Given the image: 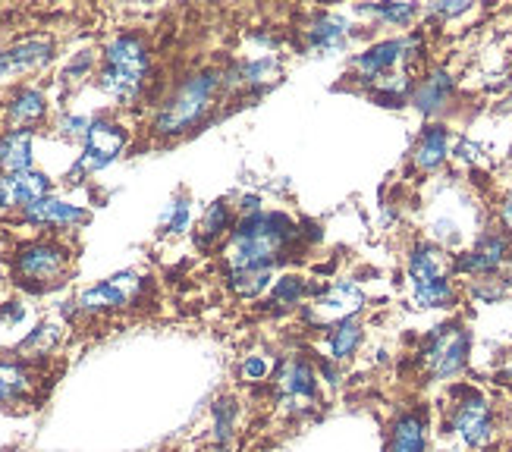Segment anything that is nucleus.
<instances>
[{
    "label": "nucleus",
    "mask_w": 512,
    "mask_h": 452,
    "mask_svg": "<svg viewBox=\"0 0 512 452\" xmlns=\"http://www.w3.org/2000/svg\"><path fill=\"white\" fill-rule=\"evenodd\" d=\"M296 236L299 226L293 217L280 211H261L236 223V230L224 248V261L230 264V270L274 267Z\"/></svg>",
    "instance_id": "obj_1"
},
{
    "label": "nucleus",
    "mask_w": 512,
    "mask_h": 452,
    "mask_svg": "<svg viewBox=\"0 0 512 452\" xmlns=\"http://www.w3.org/2000/svg\"><path fill=\"white\" fill-rule=\"evenodd\" d=\"M148 70H151V57L145 41L139 35H117L104 48V70L98 73V85L114 101L132 104L142 95Z\"/></svg>",
    "instance_id": "obj_2"
},
{
    "label": "nucleus",
    "mask_w": 512,
    "mask_h": 452,
    "mask_svg": "<svg viewBox=\"0 0 512 452\" xmlns=\"http://www.w3.org/2000/svg\"><path fill=\"white\" fill-rule=\"evenodd\" d=\"M220 85H224V76L214 70L195 73L183 85H176V92L164 101L158 117H154V132L180 135V132H189L192 126H198L205 120V113L211 110Z\"/></svg>",
    "instance_id": "obj_3"
},
{
    "label": "nucleus",
    "mask_w": 512,
    "mask_h": 452,
    "mask_svg": "<svg viewBox=\"0 0 512 452\" xmlns=\"http://www.w3.org/2000/svg\"><path fill=\"white\" fill-rule=\"evenodd\" d=\"M447 427L459 437V443L472 452L491 449L497 443V434H500L494 402L487 399L478 387H453Z\"/></svg>",
    "instance_id": "obj_4"
},
{
    "label": "nucleus",
    "mask_w": 512,
    "mask_h": 452,
    "mask_svg": "<svg viewBox=\"0 0 512 452\" xmlns=\"http://www.w3.org/2000/svg\"><path fill=\"white\" fill-rule=\"evenodd\" d=\"M472 355V330L462 321H447L434 327L418 349L421 371L431 380H456L469 368Z\"/></svg>",
    "instance_id": "obj_5"
},
{
    "label": "nucleus",
    "mask_w": 512,
    "mask_h": 452,
    "mask_svg": "<svg viewBox=\"0 0 512 452\" xmlns=\"http://www.w3.org/2000/svg\"><path fill=\"white\" fill-rule=\"evenodd\" d=\"M418 51H421V35L418 32L403 35V38L377 41V44H371L368 51L352 57V73H355V79H365L371 85L374 79L393 73L396 66H412L418 60Z\"/></svg>",
    "instance_id": "obj_6"
},
{
    "label": "nucleus",
    "mask_w": 512,
    "mask_h": 452,
    "mask_svg": "<svg viewBox=\"0 0 512 452\" xmlns=\"http://www.w3.org/2000/svg\"><path fill=\"white\" fill-rule=\"evenodd\" d=\"M277 399L289 412H311L318 405V371L302 355H286L274 371Z\"/></svg>",
    "instance_id": "obj_7"
},
{
    "label": "nucleus",
    "mask_w": 512,
    "mask_h": 452,
    "mask_svg": "<svg viewBox=\"0 0 512 452\" xmlns=\"http://www.w3.org/2000/svg\"><path fill=\"white\" fill-rule=\"evenodd\" d=\"M362 308H365V292L352 280H340V283L321 289L315 296V302L302 308V314L311 327L330 330V327H337L349 318H359Z\"/></svg>",
    "instance_id": "obj_8"
},
{
    "label": "nucleus",
    "mask_w": 512,
    "mask_h": 452,
    "mask_svg": "<svg viewBox=\"0 0 512 452\" xmlns=\"http://www.w3.org/2000/svg\"><path fill=\"white\" fill-rule=\"evenodd\" d=\"M512 264V239L503 230H487L475 239L469 252L456 255V274L465 277H497Z\"/></svg>",
    "instance_id": "obj_9"
},
{
    "label": "nucleus",
    "mask_w": 512,
    "mask_h": 452,
    "mask_svg": "<svg viewBox=\"0 0 512 452\" xmlns=\"http://www.w3.org/2000/svg\"><path fill=\"white\" fill-rule=\"evenodd\" d=\"M145 289V277L132 274V270H123V274L110 277L98 286H88L82 296L76 299V308L82 314H107V311H120L136 305Z\"/></svg>",
    "instance_id": "obj_10"
},
{
    "label": "nucleus",
    "mask_w": 512,
    "mask_h": 452,
    "mask_svg": "<svg viewBox=\"0 0 512 452\" xmlns=\"http://www.w3.org/2000/svg\"><path fill=\"white\" fill-rule=\"evenodd\" d=\"M82 145L85 148L79 154L73 176L76 173H98L107 164H114L117 157L123 154V148H126V129L120 123H114V120L98 117V120H92V129H88Z\"/></svg>",
    "instance_id": "obj_11"
},
{
    "label": "nucleus",
    "mask_w": 512,
    "mask_h": 452,
    "mask_svg": "<svg viewBox=\"0 0 512 452\" xmlns=\"http://www.w3.org/2000/svg\"><path fill=\"white\" fill-rule=\"evenodd\" d=\"M66 267H70V252L57 242H32L26 248H19L16 255V274L35 286L60 280L66 274Z\"/></svg>",
    "instance_id": "obj_12"
},
{
    "label": "nucleus",
    "mask_w": 512,
    "mask_h": 452,
    "mask_svg": "<svg viewBox=\"0 0 512 452\" xmlns=\"http://www.w3.org/2000/svg\"><path fill=\"white\" fill-rule=\"evenodd\" d=\"M51 60H54V41L48 35L22 38V41H16V44H10V48L0 51V82L44 70Z\"/></svg>",
    "instance_id": "obj_13"
},
{
    "label": "nucleus",
    "mask_w": 512,
    "mask_h": 452,
    "mask_svg": "<svg viewBox=\"0 0 512 452\" xmlns=\"http://www.w3.org/2000/svg\"><path fill=\"white\" fill-rule=\"evenodd\" d=\"M48 195H51V179L38 170L0 176V211H26L29 205Z\"/></svg>",
    "instance_id": "obj_14"
},
{
    "label": "nucleus",
    "mask_w": 512,
    "mask_h": 452,
    "mask_svg": "<svg viewBox=\"0 0 512 452\" xmlns=\"http://www.w3.org/2000/svg\"><path fill=\"white\" fill-rule=\"evenodd\" d=\"M406 274H409V283L453 277L456 274V258L447 252V248H440L437 242H418L409 252Z\"/></svg>",
    "instance_id": "obj_15"
},
{
    "label": "nucleus",
    "mask_w": 512,
    "mask_h": 452,
    "mask_svg": "<svg viewBox=\"0 0 512 452\" xmlns=\"http://www.w3.org/2000/svg\"><path fill=\"white\" fill-rule=\"evenodd\" d=\"M431 424L425 409H406L399 412L390 424L387 452H428Z\"/></svg>",
    "instance_id": "obj_16"
},
{
    "label": "nucleus",
    "mask_w": 512,
    "mask_h": 452,
    "mask_svg": "<svg viewBox=\"0 0 512 452\" xmlns=\"http://www.w3.org/2000/svg\"><path fill=\"white\" fill-rule=\"evenodd\" d=\"M453 88H456V82H453V76L447 70H431V73H425L415 82L409 104L425 113V117H434V113H440L443 107L450 104Z\"/></svg>",
    "instance_id": "obj_17"
},
{
    "label": "nucleus",
    "mask_w": 512,
    "mask_h": 452,
    "mask_svg": "<svg viewBox=\"0 0 512 452\" xmlns=\"http://www.w3.org/2000/svg\"><path fill=\"white\" fill-rule=\"evenodd\" d=\"M447 157H450V129L440 123L425 126V132L418 135V142L412 148V167L418 173H434L437 167H443Z\"/></svg>",
    "instance_id": "obj_18"
},
{
    "label": "nucleus",
    "mask_w": 512,
    "mask_h": 452,
    "mask_svg": "<svg viewBox=\"0 0 512 452\" xmlns=\"http://www.w3.org/2000/svg\"><path fill=\"white\" fill-rule=\"evenodd\" d=\"M35 390V374L26 361H0V409L29 402Z\"/></svg>",
    "instance_id": "obj_19"
},
{
    "label": "nucleus",
    "mask_w": 512,
    "mask_h": 452,
    "mask_svg": "<svg viewBox=\"0 0 512 452\" xmlns=\"http://www.w3.org/2000/svg\"><path fill=\"white\" fill-rule=\"evenodd\" d=\"M308 32V44L315 51H324V54H333V51H340L346 48V41H349V19L340 16V13H318L315 22L305 29Z\"/></svg>",
    "instance_id": "obj_20"
},
{
    "label": "nucleus",
    "mask_w": 512,
    "mask_h": 452,
    "mask_svg": "<svg viewBox=\"0 0 512 452\" xmlns=\"http://www.w3.org/2000/svg\"><path fill=\"white\" fill-rule=\"evenodd\" d=\"M88 214L76 205H66V201L60 198H41L35 201V205H29L26 211H22V220L32 223V226H57V230H66V226H76L82 223Z\"/></svg>",
    "instance_id": "obj_21"
},
{
    "label": "nucleus",
    "mask_w": 512,
    "mask_h": 452,
    "mask_svg": "<svg viewBox=\"0 0 512 452\" xmlns=\"http://www.w3.org/2000/svg\"><path fill=\"white\" fill-rule=\"evenodd\" d=\"M32 142H35L32 129H10L0 135V173L13 176L32 170Z\"/></svg>",
    "instance_id": "obj_22"
},
{
    "label": "nucleus",
    "mask_w": 512,
    "mask_h": 452,
    "mask_svg": "<svg viewBox=\"0 0 512 452\" xmlns=\"http://www.w3.org/2000/svg\"><path fill=\"white\" fill-rule=\"evenodd\" d=\"M4 110H7V120L16 129H29V126L44 120V113H48V98H44L38 88L22 85V88H16V92L7 98Z\"/></svg>",
    "instance_id": "obj_23"
},
{
    "label": "nucleus",
    "mask_w": 512,
    "mask_h": 452,
    "mask_svg": "<svg viewBox=\"0 0 512 452\" xmlns=\"http://www.w3.org/2000/svg\"><path fill=\"white\" fill-rule=\"evenodd\" d=\"M409 286H412V302H415V308H425V311L453 308L456 305V296H459L453 277L425 280V283H409Z\"/></svg>",
    "instance_id": "obj_24"
},
{
    "label": "nucleus",
    "mask_w": 512,
    "mask_h": 452,
    "mask_svg": "<svg viewBox=\"0 0 512 452\" xmlns=\"http://www.w3.org/2000/svg\"><path fill=\"white\" fill-rule=\"evenodd\" d=\"M362 339H365V327L359 318H349L337 327H330V336H327V346H330V358L333 361H349L355 352H359L362 346Z\"/></svg>",
    "instance_id": "obj_25"
},
{
    "label": "nucleus",
    "mask_w": 512,
    "mask_h": 452,
    "mask_svg": "<svg viewBox=\"0 0 512 452\" xmlns=\"http://www.w3.org/2000/svg\"><path fill=\"white\" fill-rule=\"evenodd\" d=\"M233 226V214H230V205L227 201H214V205H208L202 223H198V245H211L217 242L220 236H224L227 230Z\"/></svg>",
    "instance_id": "obj_26"
},
{
    "label": "nucleus",
    "mask_w": 512,
    "mask_h": 452,
    "mask_svg": "<svg viewBox=\"0 0 512 452\" xmlns=\"http://www.w3.org/2000/svg\"><path fill=\"white\" fill-rule=\"evenodd\" d=\"M211 421H214V443L217 446H230L236 434V421H239V405L236 399L224 396L211 405Z\"/></svg>",
    "instance_id": "obj_27"
},
{
    "label": "nucleus",
    "mask_w": 512,
    "mask_h": 452,
    "mask_svg": "<svg viewBox=\"0 0 512 452\" xmlns=\"http://www.w3.org/2000/svg\"><path fill=\"white\" fill-rule=\"evenodd\" d=\"M271 283V267H249V270H230V289L242 299H255Z\"/></svg>",
    "instance_id": "obj_28"
},
{
    "label": "nucleus",
    "mask_w": 512,
    "mask_h": 452,
    "mask_svg": "<svg viewBox=\"0 0 512 452\" xmlns=\"http://www.w3.org/2000/svg\"><path fill=\"white\" fill-rule=\"evenodd\" d=\"M359 13L374 16L377 22H384V26H412L421 10L418 4H368V7H359Z\"/></svg>",
    "instance_id": "obj_29"
},
{
    "label": "nucleus",
    "mask_w": 512,
    "mask_h": 452,
    "mask_svg": "<svg viewBox=\"0 0 512 452\" xmlns=\"http://www.w3.org/2000/svg\"><path fill=\"white\" fill-rule=\"evenodd\" d=\"M308 292H315L311 289L302 277H280L277 280V286H274V305L277 308H296V305H302V299L308 296Z\"/></svg>",
    "instance_id": "obj_30"
},
{
    "label": "nucleus",
    "mask_w": 512,
    "mask_h": 452,
    "mask_svg": "<svg viewBox=\"0 0 512 452\" xmlns=\"http://www.w3.org/2000/svg\"><path fill=\"white\" fill-rule=\"evenodd\" d=\"M280 76V63L277 57H258V60H249L239 66V79L242 85H267L271 79Z\"/></svg>",
    "instance_id": "obj_31"
},
{
    "label": "nucleus",
    "mask_w": 512,
    "mask_h": 452,
    "mask_svg": "<svg viewBox=\"0 0 512 452\" xmlns=\"http://www.w3.org/2000/svg\"><path fill=\"white\" fill-rule=\"evenodd\" d=\"M57 343H60V327H57V324H38V327L19 343V352L48 355Z\"/></svg>",
    "instance_id": "obj_32"
},
{
    "label": "nucleus",
    "mask_w": 512,
    "mask_h": 452,
    "mask_svg": "<svg viewBox=\"0 0 512 452\" xmlns=\"http://www.w3.org/2000/svg\"><path fill=\"white\" fill-rule=\"evenodd\" d=\"M509 289H512V280H509V277H503V274H497V277H478V280H472V296H475L478 302H484V305H494V302H500Z\"/></svg>",
    "instance_id": "obj_33"
},
{
    "label": "nucleus",
    "mask_w": 512,
    "mask_h": 452,
    "mask_svg": "<svg viewBox=\"0 0 512 452\" xmlns=\"http://www.w3.org/2000/svg\"><path fill=\"white\" fill-rule=\"evenodd\" d=\"M277 365H274V358L271 355H264V352H255L249 358H242V365H239V374L246 377L249 383H261L267 377H274Z\"/></svg>",
    "instance_id": "obj_34"
},
{
    "label": "nucleus",
    "mask_w": 512,
    "mask_h": 452,
    "mask_svg": "<svg viewBox=\"0 0 512 452\" xmlns=\"http://www.w3.org/2000/svg\"><path fill=\"white\" fill-rule=\"evenodd\" d=\"M161 226H164V233H173V236L186 233V226H189V201L186 198L170 201L164 217H161Z\"/></svg>",
    "instance_id": "obj_35"
},
{
    "label": "nucleus",
    "mask_w": 512,
    "mask_h": 452,
    "mask_svg": "<svg viewBox=\"0 0 512 452\" xmlns=\"http://www.w3.org/2000/svg\"><path fill=\"white\" fill-rule=\"evenodd\" d=\"M472 10V4L469 0H447V4H428L425 7V13L431 16V19H456V16H462V13H469Z\"/></svg>",
    "instance_id": "obj_36"
},
{
    "label": "nucleus",
    "mask_w": 512,
    "mask_h": 452,
    "mask_svg": "<svg viewBox=\"0 0 512 452\" xmlns=\"http://www.w3.org/2000/svg\"><path fill=\"white\" fill-rule=\"evenodd\" d=\"M88 129H92V120H88V117H76V113H70V117L60 120V135H66V139H82L85 142Z\"/></svg>",
    "instance_id": "obj_37"
},
{
    "label": "nucleus",
    "mask_w": 512,
    "mask_h": 452,
    "mask_svg": "<svg viewBox=\"0 0 512 452\" xmlns=\"http://www.w3.org/2000/svg\"><path fill=\"white\" fill-rule=\"evenodd\" d=\"M494 380L500 383V387H509V390H512V349L503 355V361L497 365V371H494Z\"/></svg>",
    "instance_id": "obj_38"
},
{
    "label": "nucleus",
    "mask_w": 512,
    "mask_h": 452,
    "mask_svg": "<svg viewBox=\"0 0 512 452\" xmlns=\"http://www.w3.org/2000/svg\"><path fill=\"white\" fill-rule=\"evenodd\" d=\"M500 223H503V233L512 239V192L503 195V201H500Z\"/></svg>",
    "instance_id": "obj_39"
},
{
    "label": "nucleus",
    "mask_w": 512,
    "mask_h": 452,
    "mask_svg": "<svg viewBox=\"0 0 512 452\" xmlns=\"http://www.w3.org/2000/svg\"><path fill=\"white\" fill-rule=\"evenodd\" d=\"M0 330H4V321H0Z\"/></svg>",
    "instance_id": "obj_40"
}]
</instances>
